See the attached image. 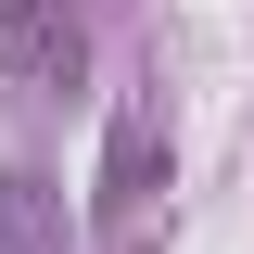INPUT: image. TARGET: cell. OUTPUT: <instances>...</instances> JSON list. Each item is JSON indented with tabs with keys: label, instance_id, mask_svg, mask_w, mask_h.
<instances>
[{
	"label": "cell",
	"instance_id": "3957f363",
	"mask_svg": "<svg viewBox=\"0 0 254 254\" xmlns=\"http://www.w3.org/2000/svg\"><path fill=\"white\" fill-rule=\"evenodd\" d=\"M0 254H64V190L38 165H0Z\"/></svg>",
	"mask_w": 254,
	"mask_h": 254
},
{
	"label": "cell",
	"instance_id": "6da1fadb",
	"mask_svg": "<svg viewBox=\"0 0 254 254\" xmlns=\"http://www.w3.org/2000/svg\"><path fill=\"white\" fill-rule=\"evenodd\" d=\"M76 76H89V13L76 0H0V89L64 102Z\"/></svg>",
	"mask_w": 254,
	"mask_h": 254
},
{
	"label": "cell",
	"instance_id": "7a4b0ae2",
	"mask_svg": "<svg viewBox=\"0 0 254 254\" xmlns=\"http://www.w3.org/2000/svg\"><path fill=\"white\" fill-rule=\"evenodd\" d=\"M153 190H165V76H127L102 127V216H140Z\"/></svg>",
	"mask_w": 254,
	"mask_h": 254
}]
</instances>
